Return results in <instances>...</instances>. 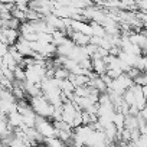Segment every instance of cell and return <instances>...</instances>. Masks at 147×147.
Listing matches in <instances>:
<instances>
[{"mask_svg":"<svg viewBox=\"0 0 147 147\" xmlns=\"http://www.w3.org/2000/svg\"><path fill=\"white\" fill-rule=\"evenodd\" d=\"M124 120H125V115L121 114V113H115L114 118H113V124L117 127L118 131H121L124 128Z\"/></svg>","mask_w":147,"mask_h":147,"instance_id":"obj_11","label":"cell"},{"mask_svg":"<svg viewBox=\"0 0 147 147\" xmlns=\"http://www.w3.org/2000/svg\"><path fill=\"white\" fill-rule=\"evenodd\" d=\"M92 61V72L97 77H102L107 74V65L104 62V59L101 58H91Z\"/></svg>","mask_w":147,"mask_h":147,"instance_id":"obj_4","label":"cell"},{"mask_svg":"<svg viewBox=\"0 0 147 147\" xmlns=\"http://www.w3.org/2000/svg\"><path fill=\"white\" fill-rule=\"evenodd\" d=\"M20 22L18 20V19H15V18H12L9 22H7V29H13V30H19V28H20Z\"/></svg>","mask_w":147,"mask_h":147,"instance_id":"obj_15","label":"cell"},{"mask_svg":"<svg viewBox=\"0 0 147 147\" xmlns=\"http://www.w3.org/2000/svg\"><path fill=\"white\" fill-rule=\"evenodd\" d=\"M7 124L10 128L16 130V128H20L23 125V120H22V115L16 111V113H12L7 115Z\"/></svg>","mask_w":147,"mask_h":147,"instance_id":"obj_6","label":"cell"},{"mask_svg":"<svg viewBox=\"0 0 147 147\" xmlns=\"http://www.w3.org/2000/svg\"><path fill=\"white\" fill-rule=\"evenodd\" d=\"M146 102H147V98H146Z\"/></svg>","mask_w":147,"mask_h":147,"instance_id":"obj_20","label":"cell"},{"mask_svg":"<svg viewBox=\"0 0 147 147\" xmlns=\"http://www.w3.org/2000/svg\"><path fill=\"white\" fill-rule=\"evenodd\" d=\"M134 68L138 69L140 72H146L147 71V56H137Z\"/></svg>","mask_w":147,"mask_h":147,"instance_id":"obj_12","label":"cell"},{"mask_svg":"<svg viewBox=\"0 0 147 147\" xmlns=\"http://www.w3.org/2000/svg\"><path fill=\"white\" fill-rule=\"evenodd\" d=\"M68 80L72 82V85L75 88H80V87H84V85L90 84V78L85 77V75H72V74H69Z\"/></svg>","mask_w":147,"mask_h":147,"instance_id":"obj_7","label":"cell"},{"mask_svg":"<svg viewBox=\"0 0 147 147\" xmlns=\"http://www.w3.org/2000/svg\"><path fill=\"white\" fill-rule=\"evenodd\" d=\"M85 147H91V146H85Z\"/></svg>","mask_w":147,"mask_h":147,"instance_id":"obj_19","label":"cell"},{"mask_svg":"<svg viewBox=\"0 0 147 147\" xmlns=\"http://www.w3.org/2000/svg\"><path fill=\"white\" fill-rule=\"evenodd\" d=\"M141 91H143V95L147 98V85H144V87H141Z\"/></svg>","mask_w":147,"mask_h":147,"instance_id":"obj_17","label":"cell"},{"mask_svg":"<svg viewBox=\"0 0 147 147\" xmlns=\"http://www.w3.org/2000/svg\"><path fill=\"white\" fill-rule=\"evenodd\" d=\"M38 147H46V146H45V144H40V146H38Z\"/></svg>","mask_w":147,"mask_h":147,"instance_id":"obj_18","label":"cell"},{"mask_svg":"<svg viewBox=\"0 0 147 147\" xmlns=\"http://www.w3.org/2000/svg\"><path fill=\"white\" fill-rule=\"evenodd\" d=\"M15 48H16V51H18L23 58H33V56H35V52L32 51L30 43H29L26 39H23L22 36L18 39V42H16Z\"/></svg>","mask_w":147,"mask_h":147,"instance_id":"obj_3","label":"cell"},{"mask_svg":"<svg viewBox=\"0 0 147 147\" xmlns=\"http://www.w3.org/2000/svg\"><path fill=\"white\" fill-rule=\"evenodd\" d=\"M7 53H9V46L0 42V58H3V56L7 55Z\"/></svg>","mask_w":147,"mask_h":147,"instance_id":"obj_16","label":"cell"},{"mask_svg":"<svg viewBox=\"0 0 147 147\" xmlns=\"http://www.w3.org/2000/svg\"><path fill=\"white\" fill-rule=\"evenodd\" d=\"M46 147H65V143L61 141L59 138L56 137H52V138H45V143H43Z\"/></svg>","mask_w":147,"mask_h":147,"instance_id":"obj_14","label":"cell"},{"mask_svg":"<svg viewBox=\"0 0 147 147\" xmlns=\"http://www.w3.org/2000/svg\"><path fill=\"white\" fill-rule=\"evenodd\" d=\"M2 32H3V35L6 36L9 46H15V45H16V42H18V39L20 38L19 30H13V29H3Z\"/></svg>","mask_w":147,"mask_h":147,"instance_id":"obj_8","label":"cell"},{"mask_svg":"<svg viewBox=\"0 0 147 147\" xmlns=\"http://www.w3.org/2000/svg\"><path fill=\"white\" fill-rule=\"evenodd\" d=\"M124 128L128 130V131L138 130V120H137V117L127 114L125 115V120H124Z\"/></svg>","mask_w":147,"mask_h":147,"instance_id":"obj_9","label":"cell"},{"mask_svg":"<svg viewBox=\"0 0 147 147\" xmlns=\"http://www.w3.org/2000/svg\"><path fill=\"white\" fill-rule=\"evenodd\" d=\"M53 78L58 80V81L68 80V78H69V72H68L63 66H62V68H58V69H55V75H53Z\"/></svg>","mask_w":147,"mask_h":147,"instance_id":"obj_13","label":"cell"},{"mask_svg":"<svg viewBox=\"0 0 147 147\" xmlns=\"http://www.w3.org/2000/svg\"><path fill=\"white\" fill-rule=\"evenodd\" d=\"M35 128L39 131V134H40L43 138L56 137V130H55L53 123H52L51 120H46V118H42V117H36Z\"/></svg>","mask_w":147,"mask_h":147,"instance_id":"obj_2","label":"cell"},{"mask_svg":"<svg viewBox=\"0 0 147 147\" xmlns=\"http://www.w3.org/2000/svg\"><path fill=\"white\" fill-rule=\"evenodd\" d=\"M29 104H30L33 113H35L38 117H42V118H46V120H52L55 107H53L52 104H49L48 100H46L43 95L35 97V98H29Z\"/></svg>","mask_w":147,"mask_h":147,"instance_id":"obj_1","label":"cell"},{"mask_svg":"<svg viewBox=\"0 0 147 147\" xmlns=\"http://www.w3.org/2000/svg\"><path fill=\"white\" fill-rule=\"evenodd\" d=\"M69 39L74 42V45L85 48L87 45H90V39H91V36H87V35L80 33V32H74V35H72Z\"/></svg>","mask_w":147,"mask_h":147,"instance_id":"obj_5","label":"cell"},{"mask_svg":"<svg viewBox=\"0 0 147 147\" xmlns=\"http://www.w3.org/2000/svg\"><path fill=\"white\" fill-rule=\"evenodd\" d=\"M90 26H91V30H92V36H98V38H105L107 33H105V29L97 23V22H90Z\"/></svg>","mask_w":147,"mask_h":147,"instance_id":"obj_10","label":"cell"}]
</instances>
